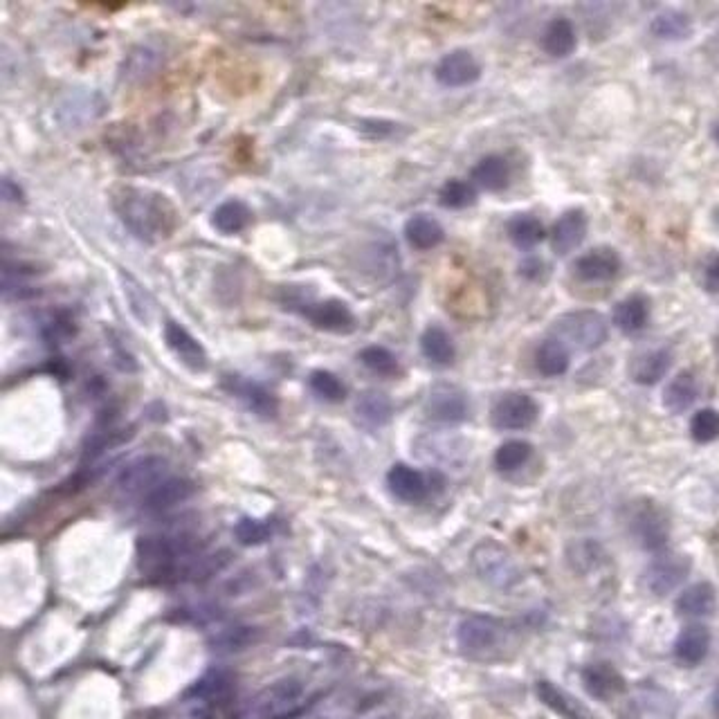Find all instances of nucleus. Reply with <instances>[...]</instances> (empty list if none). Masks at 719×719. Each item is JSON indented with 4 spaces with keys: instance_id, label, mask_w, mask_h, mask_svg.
<instances>
[{
    "instance_id": "34",
    "label": "nucleus",
    "mask_w": 719,
    "mask_h": 719,
    "mask_svg": "<svg viewBox=\"0 0 719 719\" xmlns=\"http://www.w3.org/2000/svg\"><path fill=\"white\" fill-rule=\"evenodd\" d=\"M531 454H533L531 443L506 441L504 445H499V450L495 452V466L499 472L520 470L524 463L531 459Z\"/></svg>"
},
{
    "instance_id": "40",
    "label": "nucleus",
    "mask_w": 719,
    "mask_h": 719,
    "mask_svg": "<svg viewBox=\"0 0 719 719\" xmlns=\"http://www.w3.org/2000/svg\"><path fill=\"white\" fill-rule=\"evenodd\" d=\"M704 288L708 293L719 295V254L708 259L706 268H704Z\"/></svg>"
},
{
    "instance_id": "22",
    "label": "nucleus",
    "mask_w": 719,
    "mask_h": 719,
    "mask_svg": "<svg viewBox=\"0 0 719 719\" xmlns=\"http://www.w3.org/2000/svg\"><path fill=\"white\" fill-rule=\"evenodd\" d=\"M405 239L416 250H432L443 243L445 232L436 218L416 214L405 223Z\"/></svg>"
},
{
    "instance_id": "39",
    "label": "nucleus",
    "mask_w": 719,
    "mask_h": 719,
    "mask_svg": "<svg viewBox=\"0 0 719 719\" xmlns=\"http://www.w3.org/2000/svg\"><path fill=\"white\" fill-rule=\"evenodd\" d=\"M236 540L245 546H257L263 544L270 538V529L268 524H263L259 520H252V517H243V520L236 524Z\"/></svg>"
},
{
    "instance_id": "7",
    "label": "nucleus",
    "mask_w": 719,
    "mask_h": 719,
    "mask_svg": "<svg viewBox=\"0 0 719 719\" xmlns=\"http://www.w3.org/2000/svg\"><path fill=\"white\" fill-rule=\"evenodd\" d=\"M690 560L681 555H659L648 571H645L643 582L654 596H668L672 589H677L681 582L688 578Z\"/></svg>"
},
{
    "instance_id": "28",
    "label": "nucleus",
    "mask_w": 719,
    "mask_h": 719,
    "mask_svg": "<svg viewBox=\"0 0 719 719\" xmlns=\"http://www.w3.org/2000/svg\"><path fill=\"white\" fill-rule=\"evenodd\" d=\"M535 367L546 378L562 376L564 371L569 369V349L567 344L560 342L558 338L544 340L540 344L538 353H535Z\"/></svg>"
},
{
    "instance_id": "21",
    "label": "nucleus",
    "mask_w": 719,
    "mask_h": 719,
    "mask_svg": "<svg viewBox=\"0 0 719 719\" xmlns=\"http://www.w3.org/2000/svg\"><path fill=\"white\" fill-rule=\"evenodd\" d=\"M576 41V27H573L569 18H553L542 32V50L555 59L569 57L576 50Z\"/></svg>"
},
{
    "instance_id": "27",
    "label": "nucleus",
    "mask_w": 719,
    "mask_h": 719,
    "mask_svg": "<svg viewBox=\"0 0 719 719\" xmlns=\"http://www.w3.org/2000/svg\"><path fill=\"white\" fill-rule=\"evenodd\" d=\"M252 223V209L241 200H227L214 209L212 225L223 234H239Z\"/></svg>"
},
{
    "instance_id": "18",
    "label": "nucleus",
    "mask_w": 719,
    "mask_h": 719,
    "mask_svg": "<svg viewBox=\"0 0 719 719\" xmlns=\"http://www.w3.org/2000/svg\"><path fill=\"white\" fill-rule=\"evenodd\" d=\"M711 648V632L704 625H688L675 641V657L681 666H699Z\"/></svg>"
},
{
    "instance_id": "33",
    "label": "nucleus",
    "mask_w": 719,
    "mask_h": 719,
    "mask_svg": "<svg viewBox=\"0 0 719 719\" xmlns=\"http://www.w3.org/2000/svg\"><path fill=\"white\" fill-rule=\"evenodd\" d=\"M232 391H236V394L245 400V405H248L254 414H259L263 418L277 414L279 409L277 398L272 396L266 387L257 385V382H234Z\"/></svg>"
},
{
    "instance_id": "43",
    "label": "nucleus",
    "mask_w": 719,
    "mask_h": 719,
    "mask_svg": "<svg viewBox=\"0 0 719 719\" xmlns=\"http://www.w3.org/2000/svg\"><path fill=\"white\" fill-rule=\"evenodd\" d=\"M713 135H715V140H717V144H719V122L715 124V131H713Z\"/></svg>"
},
{
    "instance_id": "31",
    "label": "nucleus",
    "mask_w": 719,
    "mask_h": 719,
    "mask_svg": "<svg viewBox=\"0 0 719 719\" xmlns=\"http://www.w3.org/2000/svg\"><path fill=\"white\" fill-rule=\"evenodd\" d=\"M356 414L367 427H380L391 418V400L382 391H364L356 403Z\"/></svg>"
},
{
    "instance_id": "12",
    "label": "nucleus",
    "mask_w": 719,
    "mask_h": 719,
    "mask_svg": "<svg viewBox=\"0 0 719 719\" xmlns=\"http://www.w3.org/2000/svg\"><path fill=\"white\" fill-rule=\"evenodd\" d=\"M582 686L598 702H609L625 693V679L612 663H591L582 670Z\"/></svg>"
},
{
    "instance_id": "38",
    "label": "nucleus",
    "mask_w": 719,
    "mask_h": 719,
    "mask_svg": "<svg viewBox=\"0 0 719 719\" xmlns=\"http://www.w3.org/2000/svg\"><path fill=\"white\" fill-rule=\"evenodd\" d=\"M690 436L697 443H711L719 439V412L717 409H699L690 421Z\"/></svg>"
},
{
    "instance_id": "2",
    "label": "nucleus",
    "mask_w": 719,
    "mask_h": 719,
    "mask_svg": "<svg viewBox=\"0 0 719 719\" xmlns=\"http://www.w3.org/2000/svg\"><path fill=\"white\" fill-rule=\"evenodd\" d=\"M555 333L560 342H569L580 351H594L607 342V322L596 311H573L555 322Z\"/></svg>"
},
{
    "instance_id": "35",
    "label": "nucleus",
    "mask_w": 719,
    "mask_h": 719,
    "mask_svg": "<svg viewBox=\"0 0 719 719\" xmlns=\"http://www.w3.org/2000/svg\"><path fill=\"white\" fill-rule=\"evenodd\" d=\"M477 200V191L466 180L452 178L445 182L439 191V203L448 209H463L470 207Z\"/></svg>"
},
{
    "instance_id": "17",
    "label": "nucleus",
    "mask_w": 719,
    "mask_h": 719,
    "mask_svg": "<svg viewBox=\"0 0 719 719\" xmlns=\"http://www.w3.org/2000/svg\"><path fill=\"white\" fill-rule=\"evenodd\" d=\"M194 481L185 477H167L160 486H156L151 493L144 497V508L149 513H165L194 495Z\"/></svg>"
},
{
    "instance_id": "11",
    "label": "nucleus",
    "mask_w": 719,
    "mask_h": 719,
    "mask_svg": "<svg viewBox=\"0 0 719 719\" xmlns=\"http://www.w3.org/2000/svg\"><path fill=\"white\" fill-rule=\"evenodd\" d=\"M427 416L439 423H461L468 416V398L452 385H436L427 398Z\"/></svg>"
},
{
    "instance_id": "32",
    "label": "nucleus",
    "mask_w": 719,
    "mask_h": 719,
    "mask_svg": "<svg viewBox=\"0 0 719 719\" xmlns=\"http://www.w3.org/2000/svg\"><path fill=\"white\" fill-rule=\"evenodd\" d=\"M650 30L654 36H659V39L681 41V39H686V36H690V32H693V21H690L684 12H675V9H670V12H661L652 18Z\"/></svg>"
},
{
    "instance_id": "42",
    "label": "nucleus",
    "mask_w": 719,
    "mask_h": 719,
    "mask_svg": "<svg viewBox=\"0 0 719 719\" xmlns=\"http://www.w3.org/2000/svg\"><path fill=\"white\" fill-rule=\"evenodd\" d=\"M713 719H719V686L713 695Z\"/></svg>"
},
{
    "instance_id": "5",
    "label": "nucleus",
    "mask_w": 719,
    "mask_h": 719,
    "mask_svg": "<svg viewBox=\"0 0 719 719\" xmlns=\"http://www.w3.org/2000/svg\"><path fill=\"white\" fill-rule=\"evenodd\" d=\"M630 529L634 533L636 542H639L643 549L648 551H663L668 544L670 535V524L668 517L663 515L659 506L652 502H643L634 508Z\"/></svg>"
},
{
    "instance_id": "30",
    "label": "nucleus",
    "mask_w": 719,
    "mask_h": 719,
    "mask_svg": "<svg viewBox=\"0 0 719 719\" xmlns=\"http://www.w3.org/2000/svg\"><path fill=\"white\" fill-rule=\"evenodd\" d=\"M506 230H508V236H511V241L517 245V248H524V250L535 248V245L542 243L544 236H546L542 221L533 214H517V216H513L511 221H508Z\"/></svg>"
},
{
    "instance_id": "15",
    "label": "nucleus",
    "mask_w": 719,
    "mask_h": 719,
    "mask_svg": "<svg viewBox=\"0 0 719 719\" xmlns=\"http://www.w3.org/2000/svg\"><path fill=\"white\" fill-rule=\"evenodd\" d=\"M387 486L400 502L407 504L423 502L427 493H430V479H427L423 472L405 466V463H396V466L389 470Z\"/></svg>"
},
{
    "instance_id": "8",
    "label": "nucleus",
    "mask_w": 719,
    "mask_h": 719,
    "mask_svg": "<svg viewBox=\"0 0 719 719\" xmlns=\"http://www.w3.org/2000/svg\"><path fill=\"white\" fill-rule=\"evenodd\" d=\"M504 627L488 616H472L459 625V643L470 654H484L502 641Z\"/></svg>"
},
{
    "instance_id": "25",
    "label": "nucleus",
    "mask_w": 719,
    "mask_h": 719,
    "mask_svg": "<svg viewBox=\"0 0 719 719\" xmlns=\"http://www.w3.org/2000/svg\"><path fill=\"white\" fill-rule=\"evenodd\" d=\"M715 589L708 582H697V585L688 587L677 600V612L686 618H702L713 614L715 609Z\"/></svg>"
},
{
    "instance_id": "20",
    "label": "nucleus",
    "mask_w": 719,
    "mask_h": 719,
    "mask_svg": "<svg viewBox=\"0 0 719 719\" xmlns=\"http://www.w3.org/2000/svg\"><path fill=\"white\" fill-rule=\"evenodd\" d=\"M699 396V385L693 371H681L670 380V385L663 391V405L672 414H684L688 407L695 405Z\"/></svg>"
},
{
    "instance_id": "29",
    "label": "nucleus",
    "mask_w": 719,
    "mask_h": 719,
    "mask_svg": "<svg viewBox=\"0 0 719 719\" xmlns=\"http://www.w3.org/2000/svg\"><path fill=\"white\" fill-rule=\"evenodd\" d=\"M421 349L427 360L441 364V367H448V364L454 362V356H457L452 338L441 326H430V329L421 335Z\"/></svg>"
},
{
    "instance_id": "37",
    "label": "nucleus",
    "mask_w": 719,
    "mask_h": 719,
    "mask_svg": "<svg viewBox=\"0 0 719 719\" xmlns=\"http://www.w3.org/2000/svg\"><path fill=\"white\" fill-rule=\"evenodd\" d=\"M360 362L378 376H394L398 371V360L385 347H367L360 351Z\"/></svg>"
},
{
    "instance_id": "16",
    "label": "nucleus",
    "mask_w": 719,
    "mask_h": 719,
    "mask_svg": "<svg viewBox=\"0 0 719 719\" xmlns=\"http://www.w3.org/2000/svg\"><path fill=\"white\" fill-rule=\"evenodd\" d=\"M165 340L169 344V349L174 351L189 369L203 371L207 367V353L203 349V344H200L185 326L169 320L165 324Z\"/></svg>"
},
{
    "instance_id": "10",
    "label": "nucleus",
    "mask_w": 719,
    "mask_h": 719,
    "mask_svg": "<svg viewBox=\"0 0 719 719\" xmlns=\"http://www.w3.org/2000/svg\"><path fill=\"white\" fill-rule=\"evenodd\" d=\"M481 77V66L479 61L475 59V54H470L468 50H454L450 54L439 61L436 66V79L439 84L448 86V88H461V86H470Z\"/></svg>"
},
{
    "instance_id": "26",
    "label": "nucleus",
    "mask_w": 719,
    "mask_h": 719,
    "mask_svg": "<svg viewBox=\"0 0 719 719\" xmlns=\"http://www.w3.org/2000/svg\"><path fill=\"white\" fill-rule=\"evenodd\" d=\"M472 180L486 191H499L511 180V167L502 156H486L472 167Z\"/></svg>"
},
{
    "instance_id": "41",
    "label": "nucleus",
    "mask_w": 719,
    "mask_h": 719,
    "mask_svg": "<svg viewBox=\"0 0 719 719\" xmlns=\"http://www.w3.org/2000/svg\"><path fill=\"white\" fill-rule=\"evenodd\" d=\"M21 189L12 185V180H3V198L5 200H21Z\"/></svg>"
},
{
    "instance_id": "9",
    "label": "nucleus",
    "mask_w": 719,
    "mask_h": 719,
    "mask_svg": "<svg viewBox=\"0 0 719 719\" xmlns=\"http://www.w3.org/2000/svg\"><path fill=\"white\" fill-rule=\"evenodd\" d=\"M306 320L313 326L329 333H351L356 329V317H353L351 308L340 302V299H326V302L306 304L302 308Z\"/></svg>"
},
{
    "instance_id": "13",
    "label": "nucleus",
    "mask_w": 719,
    "mask_h": 719,
    "mask_svg": "<svg viewBox=\"0 0 719 719\" xmlns=\"http://www.w3.org/2000/svg\"><path fill=\"white\" fill-rule=\"evenodd\" d=\"M580 281H609L621 272V257L614 248H594L573 263Z\"/></svg>"
},
{
    "instance_id": "4",
    "label": "nucleus",
    "mask_w": 719,
    "mask_h": 719,
    "mask_svg": "<svg viewBox=\"0 0 719 719\" xmlns=\"http://www.w3.org/2000/svg\"><path fill=\"white\" fill-rule=\"evenodd\" d=\"M169 463L162 457H140L126 466L115 486L122 497H147L153 488L167 479Z\"/></svg>"
},
{
    "instance_id": "23",
    "label": "nucleus",
    "mask_w": 719,
    "mask_h": 719,
    "mask_svg": "<svg viewBox=\"0 0 719 719\" xmlns=\"http://www.w3.org/2000/svg\"><path fill=\"white\" fill-rule=\"evenodd\" d=\"M614 324L621 329L623 333H639L645 329V324L650 320V304L648 299L643 295H632L618 302L614 306V315H612Z\"/></svg>"
},
{
    "instance_id": "36",
    "label": "nucleus",
    "mask_w": 719,
    "mask_h": 719,
    "mask_svg": "<svg viewBox=\"0 0 719 719\" xmlns=\"http://www.w3.org/2000/svg\"><path fill=\"white\" fill-rule=\"evenodd\" d=\"M311 389L322 400H329V403H340L347 396V387L342 385V380L331 371H313L311 373Z\"/></svg>"
},
{
    "instance_id": "14",
    "label": "nucleus",
    "mask_w": 719,
    "mask_h": 719,
    "mask_svg": "<svg viewBox=\"0 0 719 719\" xmlns=\"http://www.w3.org/2000/svg\"><path fill=\"white\" fill-rule=\"evenodd\" d=\"M587 234V214L582 209H569L564 212L558 221H555L551 230V248L555 254H569L585 241Z\"/></svg>"
},
{
    "instance_id": "6",
    "label": "nucleus",
    "mask_w": 719,
    "mask_h": 719,
    "mask_svg": "<svg viewBox=\"0 0 719 719\" xmlns=\"http://www.w3.org/2000/svg\"><path fill=\"white\" fill-rule=\"evenodd\" d=\"M540 407L529 394H506L495 403L490 421L497 430H526L538 421Z\"/></svg>"
},
{
    "instance_id": "19",
    "label": "nucleus",
    "mask_w": 719,
    "mask_h": 719,
    "mask_svg": "<svg viewBox=\"0 0 719 719\" xmlns=\"http://www.w3.org/2000/svg\"><path fill=\"white\" fill-rule=\"evenodd\" d=\"M670 364H672V356L668 349L645 351L632 360L630 376L634 382H639V385H657V382L668 373Z\"/></svg>"
},
{
    "instance_id": "24",
    "label": "nucleus",
    "mask_w": 719,
    "mask_h": 719,
    "mask_svg": "<svg viewBox=\"0 0 719 719\" xmlns=\"http://www.w3.org/2000/svg\"><path fill=\"white\" fill-rule=\"evenodd\" d=\"M538 697L544 706H549L553 713H558L562 719H591L589 711L582 706L576 697L564 693L562 688L549 681H540L538 684Z\"/></svg>"
},
{
    "instance_id": "3",
    "label": "nucleus",
    "mask_w": 719,
    "mask_h": 719,
    "mask_svg": "<svg viewBox=\"0 0 719 719\" xmlns=\"http://www.w3.org/2000/svg\"><path fill=\"white\" fill-rule=\"evenodd\" d=\"M472 567L477 576L497 589H508L520 580V567L513 555L497 542H481L472 551Z\"/></svg>"
},
{
    "instance_id": "1",
    "label": "nucleus",
    "mask_w": 719,
    "mask_h": 719,
    "mask_svg": "<svg viewBox=\"0 0 719 719\" xmlns=\"http://www.w3.org/2000/svg\"><path fill=\"white\" fill-rule=\"evenodd\" d=\"M115 209L122 223L138 236V239L156 241L167 236L176 225V212L169 200L160 194L144 189H124L115 198Z\"/></svg>"
}]
</instances>
